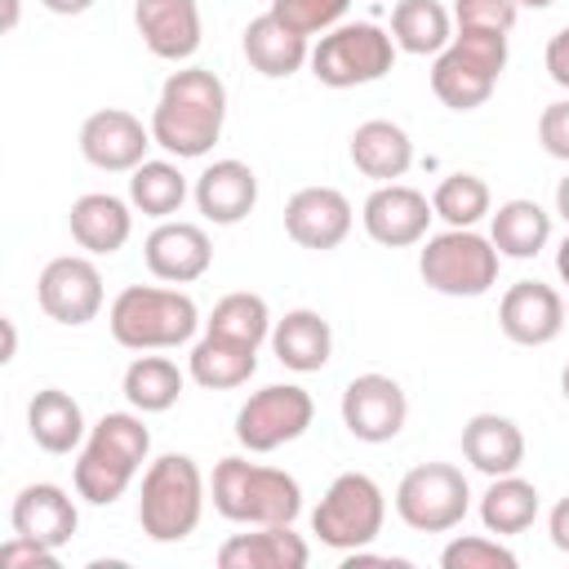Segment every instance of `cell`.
<instances>
[{"instance_id": "1", "label": "cell", "mask_w": 569, "mask_h": 569, "mask_svg": "<svg viewBox=\"0 0 569 569\" xmlns=\"http://www.w3.org/2000/svg\"><path fill=\"white\" fill-rule=\"evenodd\" d=\"M227 124V84L209 67H182L160 84L151 107V138L178 160H200L213 151Z\"/></svg>"}, {"instance_id": "2", "label": "cell", "mask_w": 569, "mask_h": 569, "mask_svg": "<svg viewBox=\"0 0 569 569\" xmlns=\"http://www.w3.org/2000/svg\"><path fill=\"white\" fill-rule=\"evenodd\" d=\"M151 453V431L138 413H102L84 445H80V458H76V471H71V485L84 502L93 507H111L116 498H124V489L133 485V476L142 471Z\"/></svg>"}, {"instance_id": "3", "label": "cell", "mask_w": 569, "mask_h": 569, "mask_svg": "<svg viewBox=\"0 0 569 569\" xmlns=\"http://www.w3.org/2000/svg\"><path fill=\"white\" fill-rule=\"evenodd\" d=\"M213 511L231 525H293L302 511V485L284 467H262L249 458H218L213 480Z\"/></svg>"}, {"instance_id": "4", "label": "cell", "mask_w": 569, "mask_h": 569, "mask_svg": "<svg viewBox=\"0 0 569 569\" xmlns=\"http://www.w3.org/2000/svg\"><path fill=\"white\" fill-rule=\"evenodd\" d=\"M107 325H111V338L129 351H169V347H182L196 338L200 307L182 289L129 284L111 298Z\"/></svg>"}, {"instance_id": "5", "label": "cell", "mask_w": 569, "mask_h": 569, "mask_svg": "<svg viewBox=\"0 0 569 569\" xmlns=\"http://www.w3.org/2000/svg\"><path fill=\"white\" fill-rule=\"evenodd\" d=\"M204 516V476L191 453H160L142 471L138 525L151 542H182Z\"/></svg>"}, {"instance_id": "6", "label": "cell", "mask_w": 569, "mask_h": 569, "mask_svg": "<svg viewBox=\"0 0 569 569\" xmlns=\"http://www.w3.org/2000/svg\"><path fill=\"white\" fill-rule=\"evenodd\" d=\"M502 71H507V31L453 27V40L431 62V93L449 111H476L489 102Z\"/></svg>"}, {"instance_id": "7", "label": "cell", "mask_w": 569, "mask_h": 569, "mask_svg": "<svg viewBox=\"0 0 569 569\" xmlns=\"http://www.w3.org/2000/svg\"><path fill=\"white\" fill-rule=\"evenodd\" d=\"M498 262L502 253L489 236H480L476 227H449L440 236H427L418 276L445 298H480L498 284Z\"/></svg>"}, {"instance_id": "8", "label": "cell", "mask_w": 569, "mask_h": 569, "mask_svg": "<svg viewBox=\"0 0 569 569\" xmlns=\"http://www.w3.org/2000/svg\"><path fill=\"white\" fill-rule=\"evenodd\" d=\"M311 76L329 89L373 84L396 67V40L378 22H338L311 49Z\"/></svg>"}, {"instance_id": "9", "label": "cell", "mask_w": 569, "mask_h": 569, "mask_svg": "<svg viewBox=\"0 0 569 569\" xmlns=\"http://www.w3.org/2000/svg\"><path fill=\"white\" fill-rule=\"evenodd\" d=\"M387 520V498L373 476L365 471H342L329 480L325 498L311 511V533L333 547V551H360L382 533Z\"/></svg>"}, {"instance_id": "10", "label": "cell", "mask_w": 569, "mask_h": 569, "mask_svg": "<svg viewBox=\"0 0 569 569\" xmlns=\"http://www.w3.org/2000/svg\"><path fill=\"white\" fill-rule=\"evenodd\" d=\"M471 489L453 462H418L396 485V516L418 533H449L467 520Z\"/></svg>"}, {"instance_id": "11", "label": "cell", "mask_w": 569, "mask_h": 569, "mask_svg": "<svg viewBox=\"0 0 569 569\" xmlns=\"http://www.w3.org/2000/svg\"><path fill=\"white\" fill-rule=\"evenodd\" d=\"M316 418V400L298 382H271L236 409V440L249 453H271L298 440Z\"/></svg>"}, {"instance_id": "12", "label": "cell", "mask_w": 569, "mask_h": 569, "mask_svg": "<svg viewBox=\"0 0 569 569\" xmlns=\"http://www.w3.org/2000/svg\"><path fill=\"white\" fill-rule=\"evenodd\" d=\"M36 298H40V311L58 325H89L98 320L102 311V271L93 258L84 253H62V258H49L40 280H36Z\"/></svg>"}, {"instance_id": "13", "label": "cell", "mask_w": 569, "mask_h": 569, "mask_svg": "<svg viewBox=\"0 0 569 569\" xmlns=\"http://www.w3.org/2000/svg\"><path fill=\"white\" fill-rule=\"evenodd\" d=\"M409 400L391 373H356L342 387V427L365 445H387L405 431Z\"/></svg>"}, {"instance_id": "14", "label": "cell", "mask_w": 569, "mask_h": 569, "mask_svg": "<svg viewBox=\"0 0 569 569\" xmlns=\"http://www.w3.org/2000/svg\"><path fill=\"white\" fill-rule=\"evenodd\" d=\"M151 142V124H142L124 107H102L80 124V156L102 173H133L147 160Z\"/></svg>"}, {"instance_id": "15", "label": "cell", "mask_w": 569, "mask_h": 569, "mask_svg": "<svg viewBox=\"0 0 569 569\" xmlns=\"http://www.w3.org/2000/svg\"><path fill=\"white\" fill-rule=\"evenodd\" d=\"M436 209L431 200L418 191V187H405V182H378L360 209V222L369 231L373 244L382 249H409L418 240H427V227H431Z\"/></svg>"}, {"instance_id": "16", "label": "cell", "mask_w": 569, "mask_h": 569, "mask_svg": "<svg viewBox=\"0 0 569 569\" xmlns=\"http://www.w3.org/2000/svg\"><path fill=\"white\" fill-rule=\"evenodd\" d=\"M142 262L164 284H191L213 267V240H209V231L200 222L164 218L142 240Z\"/></svg>"}, {"instance_id": "17", "label": "cell", "mask_w": 569, "mask_h": 569, "mask_svg": "<svg viewBox=\"0 0 569 569\" xmlns=\"http://www.w3.org/2000/svg\"><path fill=\"white\" fill-rule=\"evenodd\" d=\"M351 200L338 187H298L284 200V231L302 249H338L351 236Z\"/></svg>"}, {"instance_id": "18", "label": "cell", "mask_w": 569, "mask_h": 569, "mask_svg": "<svg viewBox=\"0 0 569 569\" xmlns=\"http://www.w3.org/2000/svg\"><path fill=\"white\" fill-rule=\"evenodd\" d=\"M565 325V298L542 280H516L498 302V329L516 347H547Z\"/></svg>"}, {"instance_id": "19", "label": "cell", "mask_w": 569, "mask_h": 569, "mask_svg": "<svg viewBox=\"0 0 569 569\" xmlns=\"http://www.w3.org/2000/svg\"><path fill=\"white\" fill-rule=\"evenodd\" d=\"M9 525L13 533L22 538H36L44 547H67L80 529V511L71 502V493L62 485H49V480H36V485H22L13 507H9Z\"/></svg>"}, {"instance_id": "20", "label": "cell", "mask_w": 569, "mask_h": 569, "mask_svg": "<svg viewBox=\"0 0 569 569\" xmlns=\"http://www.w3.org/2000/svg\"><path fill=\"white\" fill-rule=\"evenodd\" d=\"M133 27L142 44L164 62H187L200 49V4L196 0H133Z\"/></svg>"}, {"instance_id": "21", "label": "cell", "mask_w": 569, "mask_h": 569, "mask_svg": "<svg viewBox=\"0 0 569 569\" xmlns=\"http://www.w3.org/2000/svg\"><path fill=\"white\" fill-rule=\"evenodd\" d=\"M191 196H196V209H200L213 227H236V222H244V218L253 213V204H258V173H253L244 160L227 156V160L204 164V173L196 178Z\"/></svg>"}, {"instance_id": "22", "label": "cell", "mask_w": 569, "mask_h": 569, "mask_svg": "<svg viewBox=\"0 0 569 569\" xmlns=\"http://www.w3.org/2000/svg\"><path fill=\"white\" fill-rule=\"evenodd\" d=\"M311 547L293 525H253V533H231L218 547L222 569H307Z\"/></svg>"}, {"instance_id": "23", "label": "cell", "mask_w": 569, "mask_h": 569, "mask_svg": "<svg viewBox=\"0 0 569 569\" xmlns=\"http://www.w3.org/2000/svg\"><path fill=\"white\" fill-rule=\"evenodd\" d=\"M67 227L84 253H120L133 236V204L111 191H84L71 204Z\"/></svg>"}, {"instance_id": "24", "label": "cell", "mask_w": 569, "mask_h": 569, "mask_svg": "<svg viewBox=\"0 0 569 569\" xmlns=\"http://www.w3.org/2000/svg\"><path fill=\"white\" fill-rule=\"evenodd\" d=\"M271 351H276V360L284 365V369H293V373H316V369H325L329 365V356H333V329H329V320L320 316V311H311V307H293V311H284L276 325H271Z\"/></svg>"}, {"instance_id": "25", "label": "cell", "mask_w": 569, "mask_h": 569, "mask_svg": "<svg viewBox=\"0 0 569 569\" xmlns=\"http://www.w3.org/2000/svg\"><path fill=\"white\" fill-rule=\"evenodd\" d=\"M462 458L480 476H507L525 462V431L507 413H471L462 422Z\"/></svg>"}, {"instance_id": "26", "label": "cell", "mask_w": 569, "mask_h": 569, "mask_svg": "<svg viewBox=\"0 0 569 569\" xmlns=\"http://www.w3.org/2000/svg\"><path fill=\"white\" fill-rule=\"evenodd\" d=\"M351 164L373 182H396L413 164V142L396 120H365L351 129Z\"/></svg>"}, {"instance_id": "27", "label": "cell", "mask_w": 569, "mask_h": 569, "mask_svg": "<svg viewBox=\"0 0 569 569\" xmlns=\"http://www.w3.org/2000/svg\"><path fill=\"white\" fill-rule=\"evenodd\" d=\"M244 58H249V67H253L258 76L284 80V76H293V71L311 58V44H307V36H298L293 27H284V22L267 9V13H258V18L244 27Z\"/></svg>"}, {"instance_id": "28", "label": "cell", "mask_w": 569, "mask_h": 569, "mask_svg": "<svg viewBox=\"0 0 569 569\" xmlns=\"http://www.w3.org/2000/svg\"><path fill=\"white\" fill-rule=\"evenodd\" d=\"M27 431H31V440L44 453H71L89 436L80 400L71 391H62V387H44V391L31 396V405H27Z\"/></svg>"}, {"instance_id": "29", "label": "cell", "mask_w": 569, "mask_h": 569, "mask_svg": "<svg viewBox=\"0 0 569 569\" xmlns=\"http://www.w3.org/2000/svg\"><path fill=\"white\" fill-rule=\"evenodd\" d=\"M489 240L498 244L502 258H538L551 240V213L529 200V196H516V200H502L493 213H489Z\"/></svg>"}, {"instance_id": "30", "label": "cell", "mask_w": 569, "mask_h": 569, "mask_svg": "<svg viewBox=\"0 0 569 569\" xmlns=\"http://www.w3.org/2000/svg\"><path fill=\"white\" fill-rule=\"evenodd\" d=\"M187 373H191V382H200V387H209V391L244 387V382L258 373V347H244V342L204 333V338L191 347V356H187Z\"/></svg>"}, {"instance_id": "31", "label": "cell", "mask_w": 569, "mask_h": 569, "mask_svg": "<svg viewBox=\"0 0 569 569\" xmlns=\"http://www.w3.org/2000/svg\"><path fill=\"white\" fill-rule=\"evenodd\" d=\"M538 520V489L533 480L507 471V476H489V489L480 498V525L498 538L507 533H525Z\"/></svg>"}, {"instance_id": "32", "label": "cell", "mask_w": 569, "mask_h": 569, "mask_svg": "<svg viewBox=\"0 0 569 569\" xmlns=\"http://www.w3.org/2000/svg\"><path fill=\"white\" fill-rule=\"evenodd\" d=\"M391 40L405 53H440L453 40V13L440 0H400L391 9Z\"/></svg>"}, {"instance_id": "33", "label": "cell", "mask_w": 569, "mask_h": 569, "mask_svg": "<svg viewBox=\"0 0 569 569\" xmlns=\"http://www.w3.org/2000/svg\"><path fill=\"white\" fill-rule=\"evenodd\" d=\"M182 382L187 378L169 356H133L124 378H120V391L138 413H164L178 405Z\"/></svg>"}, {"instance_id": "34", "label": "cell", "mask_w": 569, "mask_h": 569, "mask_svg": "<svg viewBox=\"0 0 569 569\" xmlns=\"http://www.w3.org/2000/svg\"><path fill=\"white\" fill-rule=\"evenodd\" d=\"M187 200V178L173 160H142L133 173H129V204L156 222L173 218Z\"/></svg>"}, {"instance_id": "35", "label": "cell", "mask_w": 569, "mask_h": 569, "mask_svg": "<svg viewBox=\"0 0 569 569\" xmlns=\"http://www.w3.org/2000/svg\"><path fill=\"white\" fill-rule=\"evenodd\" d=\"M271 311H267V298L262 293H249V289H236L227 298L213 302L209 320H204V333H218V338H231V342H244V347H262L271 338Z\"/></svg>"}, {"instance_id": "36", "label": "cell", "mask_w": 569, "mask_h": 569, "mask_svg": "<svg viewBox=\"0 0 569 569\" xmlns=\"http://www.w3.org/2000/svg\"><path fill=\"white\" fill-rule=\"evenodd\" d=\"M431 209L449 227H476L480 218L493 213V196H489V182L480 173H449V178L436 182Z\"/></svg>"}, {"instance_id": "37", "label": "cell", "mask_w": 569, "mask_h": 569, "mask_svg": "<svg viewBox=\"0 0 569 569\" xmlns=\"http://www.w3.org/2000/svg\"><path fill=\"white\" fill-rule=\"evenodd\" d=\"M445 569H516V551L489 533H458L440 551Z\"/></svg>"}, {"instance_id": "38", "label": "cell", "mask_w": 569, "mask_h": 569, "mask_svg": "<svg viewBox=\"0 0 569 569\" xmlns=\"http://www.w3.org/2000/svg\"><path fill=\"white\" fill-rule=\"evenodd\" d=\"M351 9V0H271V13L293 27L298 36H325L329 27L342 22V13Z\"/></svg>"}, {"instance_id": "39", "label": "cell", "mask_w": 569, "mask_h": 569, "mask_svg": "<svg viewBox=\"0 0 569 569\" xmlns=\"http://www.w3.org/2000/svg\"><path fill=\"white\" fill-rule=\"evenodd\" d=\"M453 27H480V31H511L520 18L516 0H453Z\"/></svg>"}, {"instance_id": "40", "label": "cell", "mask_w": 569, "mask_h": 569, "mask_svg": "<svg viewBox=\"0 0 569 569\" xmlns=\"http://www.w3.org/2000/svg\"><path fill=\"white\" fill-rule=\"evenodd\" d=\"M538 142H542L547 156L569 160V98L542 107V116H538Z\"/></svg>"}, {"instance_id": "41", "label": "cell", "mask_w": 569, "mask_h": 569, "mask_svg": "<svg viewBox=\"0 0 569 569\" xmlns=\"http://www.w3.org/2000/svg\"><path fill=\"white\" fill-rule=\"evenodd\" d=\"M0 565H44V569H53V565H58V551L44 547V542H36V538L13 533V538L0 547Z\"/></svg>"}, {"instance_id": "42", "label": "cell", "mask_w": 569, "mask_h": 569, "mask_svg": "<svg viewBox=\"0 0 569 569\" xmlns=\"http://www.w3.org/2000/svg\"><path fill=\"white\" fill-rule=\"evenodd\" d=\"M542 62H547V76L560 84V89H569V22L547 40V53H542Z\"/></svg>"}, {"instance_id": "43", "label": "cell", "mask_w": 569, "mask_h": 569, "mask_svg": "<svg viewBox=\"0 0 569 569\" xmlns=\"http://www.w3.org/2000/svg\"><path fill=\"white\" fill-rule=\"evenodd\" d=\"M547 533H551V547L569 556V493L551 507V516H547Z\"/></svg>"}, {"instance_id": "44", "label": "cell", "mask_w": 569, "mask_h": 569, "mask_svg": "<svg viewBox=\"0 0 569 569\" xmlns=\"http://www.w3.org/2000/svg\"><path fill=\"white\" fill-rule=\"evenodd\" d=\"M49 13H58V18H76V13H89L98 0H40Z\"/></svg>"}, {"instance_id": "45", "label": "cell", "mask_w": 569, "mask_h": 569, "mask_svg": "<svg viewBox=\"0 0 569 569\" xmlns=\"http://www.w3.org/2000/svg\"><path fill=\"white\" fill-rule=\"evenodd\" d=\"M0 329H4V351H0V360L9 365V360L18 356V329H13V320H9V316L0 320Z\"/></svg>"}, {"instance_id": "46", "label": "cell", "mask_w": 569, "mask_h": 569, "mask_svg": "<svg viewBox=\"0 0 569 569\" xmlns=\"http://www.w3.org/2000/svg\"><path fill=\"white\" fill-rule=\"evenodd\" d=\"M556 213L569 222V178H560V182H556Z\"/></svg>"}, {"instance_id": "47", "label": "cell", "mask_w": 569, "mask_h": 569, "mask_svg": "<svg viewBox=\"0 0 569 569\" xmlns=\"http://www.w3.org/2000/svg\"><path fill=\"white\" fill-rule=\"evenodd\" d=\"M556 271H560V280L569 284V236H565L560 249H556Z\"/></svg>"}, {"instance_id": "48", "label": "cell", "mask_w": 569, "mask_h": 569, "mask_svg": "<svg viewBox=\"0 0 569 569\" xmlns=\"http://www.w3.org/2000/svg\"><path fill=\"white\" fill-rule=\"evenodd\" d=\"M4 4V31H13L18 27V0H0Z\"/></svg>"}, {"instance_id": "49", "label": "cell", "mask_w": 569, "mask_h": 569, "mask_svg": "<svg viewBox=\"0 0 569 569\" xmlns=\"http://www.w3.org/2000/svg\"><path fill=\"white\" fill-rule=\"evenodd\" d=\"M516 4H520V9H551L556 0H516Z\"/></svg>"}, {"instance_id": "50", "label": "cell", "mask_w": 569, "mask_h": 569, "mask_svg": "<svg viewBox=\"0 0 569 569\" xmlns=\"http://www.w3.org/2000/svg\"><path fill=\"white\" fill-rule=\"evenodd\" d=\"M560 396H565V400H569V365H565V369H560Z\"/></svg>"}, {"instance_id": "51", "label": "cell", "mask_w": 569, "mask_h": 569, "mask_svg": "<svg viewBox=\"0 0 569 569\" xmlns=\"http://www.w3.org/2000/svg\"><path fill=\"white\" fill-rule=\"evenodd\" d=\"M565 320H569V307H565Z\"/></svg>"}]
</instances>
